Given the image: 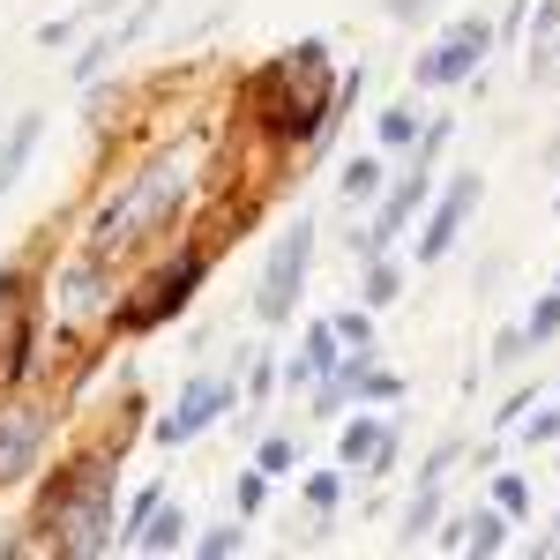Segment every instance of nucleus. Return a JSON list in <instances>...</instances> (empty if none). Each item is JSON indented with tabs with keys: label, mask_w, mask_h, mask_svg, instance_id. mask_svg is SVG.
I'll use <instances>...</instances> for the list:
<instances>
[{
	"label": "nucleus",
	"mask_w": 560,
	"mask_h": 560,
	"mask_svg": "<svg viewBox=\"0 0 560 560\" xmlns=\"http://www.w3.org/2000/svg\"><path fill=\"white\" fill-rule=\"evenodd\" d=\"M255 105H261V128L269 135H284V142H322V135L345 120V113H337V75H329V45L306 38V45H292L277 68H261Z\"/></svg>",
	"instance_id": "nucleus-1"
},
{
	"label": "nucleus",
	"mask_w": 560,
	"mask_h": 560,
	"mask_svg": "<svg viewBox=\"0 0 560 560\" xmlns=\"http://www.w3.org/2000/svg\"><path fill=\"white\" fill-rule=\"evenodd\" d=\"M179 195H187V165L179 158H158V165H142V173L97 210V224H90V255H128L142 232H158L165 217L179 210Z\"/></svg>",
	"instance_id": "nucleus-2"
},
{
	"label": "nucleus",
	"mask_w": 560,
	"mask_h": 560,
	"mask_svg": "<svg viewBox=\"0 0 560 560\" xmlns=\"http://www.w3.org/2000/svg\"><path fill=\"white\" fill-rule=\"evenodd\" d=\"M38 523L52 530L60 553H105V523H113V464H75L45 493Z\"/></svg>",
	"instance_id": "nucleus-3"
},
{
	"label": "nucleus",
	"mask_w": 560,
	"mask_h": 560,
	"mask_svg": "<svg viewBox=\"0 0 560 560\" xmlns=\"http://www.w3.org/2000/svg\"><path fill=\"white\" fill-rule=\"evenodd\" d=\"M306 261H314V224H306V217H292V224H284V240L269 247V269H261V292H255V314H261V322H284V314L300 306Z\"/></svg>",
	"instance_id": "nucleus-4"
},
{
	"label": "nucleus",
	"mask_w": 560,
	"mask_h": 560,
	"mask_svg": "<svg viewBox=\"0 0 560 560\" xmlns=\"http://www.w3.org/2000/svg\"><path fill=\"white\" fill-rule=\"evenodd\" d=\"M486 52H493V23H478V15H471V23H456V31H448V38L419 60V83H427V90L464 83V75H478V68H486Z\"/></svg>",
	"instance_id": "nucleus-5"
},
{
	"label": "nucleus",
	"mask_w": 560,
	"mask_h": 560,
	"mask_svg": "<svg viewBox=\"0 0 560 560\" xmlns=\"http://www.w3.org/2000/svg\"><path fill=\"white\" fill-rule=\"evenodd\" d=\"M232 404H240V388H232V374H195V382L179 388L173 419L158 427V441H165V448H179V441H195V433L210 427V419H224Z\"/></svg>",
	"instance_id": "nucleus-6"
},
{
	"label": "nucleus",
	"mask_w": 560,
	"mask_h": 560,
	"mask_svg": "<svg viewBox=\"0 0 560 560\" xmlns=\"http://www.w3.org/2000/svg\"><path fill=\"white\" fill-rule=\"evenodd\" d=\"M202 269H210V261H202L195 247H187V255H179L173 269H158V277L142 284V300H135L128 314H120V322H128V329H158V322H173L179 306H187V292L202 284Z\"/></svg>",
	"instance_id": "nucleus-7"
},
{
	"label": "nucleus",
	"mask_w": 560,
	"mask_h": 560,
	"mask_svg": "<svg viewBox=\"0 0 560 560\" xmlns=\"http://www.w3.org/2000/svg\"><path fill=\"white\" fill-rule=\"evenodd\" d=\"M478 195H486V179H478V173H464V179H448V187H441L427 232H419V261H441L448 247H456V224L478 210Z\"/></svg>",
	"instance_id": "nucleus-8"
},
{
	"label": "nucleus",
	"mask_w": 560,
	"mask_h": 560,
	"mask_svg": "<svg viewBox=\"0 0 560 560\" xmlns=\"http://www.w3.org/2000/svg\"><path fill=\"white\" fill-rule=\"evenodd\" d=\"M419 202H427V165H404V179L388 187L382 217H374V232L359 240V255H366V261H374V255H388V247H396V232L411 224V210H419Z\"/></svg>",
	"instance_id": "nucleus-9"
},
{
	"label": "nucleus",
	"mask_w": 560,
	"mask_h": 560,
	"mask_svg": "<svg viewBox=\"0 0 560 560\" xmlns=\"http://www.w3.org/2000/svg\"><path fill=\"white\" fill-rule=\"evenodd\" d=\"M45 448V419L38 411H0V486H15V478L38 464Z\"/></svg>",
	"instance_id": "nucleus-10"
},
{
	"label": "nucleus",
	"mask_w": 560,
	"mask_h": 560,
	"mask_svg": "<svg viewBox=\"0 0 560 560\" xmlns=\"http://www.w3.org/2000/svg\"><path fill=\"white\" fill-rule=\"evenodd\" d=\"M388 456H396V427L388 419H351L345 427V448H337L345 471H382Z\"/></svg>",
	"instance_id": "nucleus-11"
},
{
	"label": "nucleus",
	"mask_w": 560,
	"mask_h": 560,
	"mask_svg": "<svg viewBox=\"0 0 560 560\" xmlns=\"http://www.w3.org/2000/svg\"><path fill=\"white\" fill-rule=\"evenodd\" d=\"M448 546H464V553H501V546H509V509L493 501V509H478V516L448 523Z\"/></svg>",
	"instance_id": "nucleus-12"
},
{
	"label": "nucleus",
	"mask_w": 560,
	"mask_h": 560,
	"mask_svg": "<svg viewBox=\"0 0 560 560\" xmlns=\"http://www.w3.org/2000/svg\"><path fill=\"white\" fill-rule=\"evenodd\" d=\"M173 546H179V509L150 501V516L135 523V553H173Z\"/></svg>",
	"instance_id": "nucleus-13"
},
{
	"label": "nucleus",
	"mask_w": 560,
	"mask_h": 560,
	"mask_svg": "<svg viewBox=\"0 0 560 560\" xmlns=\"http://www.w3.org/2000/svg\"><path fill=\"white\" fill-rule=\"evenodd\" d=\"M337 359H345V351H337V322H314V329H306V359L292 366V382H314V374H337Z\"/></svg>",
	"instance_id": "nucleus-14"
},
{
	"label": "nucleus",
	"mask_w": 560,
	"mask_h": 560,
	"mask_svg": "<svg viewBox=\"0 0 560 560\" xmlns=\"http://www.w3.org/2000/svg\"><path fill=\"white\" fill-rule=\"evenodd\" d=\"M97 261L105 255H83L68 269V284H60V306H68V314H90V306H97Z\"/></svg>",
	"instance_id": "nucleus-15"
},
{
	"label": "nucleus",
	"mask_w": 560,
	"mask_h": 560,
	"mask_svg": "<svg viewBox=\"0 0 560 560\" xmlns=\"http://www.w3.org/2000/svg\"><path fill=\"white\" fill-rule=\"evenodd\" d=\"M419 105H388L382 113V150H419Z\"/></svg>",
	"instance_id": "nucleus-16"
},
{
	"label": "nucleus",
	"mask_w": 560,
	"mask_h": 560,
	"mask_svg": "<svg viewBox=\"0 0 560 560\" xmlns=\"http://www.w3.org/2000/svg\"><path fill=\"white\" fill-rule=\"evenodd\" d=\"M382 158H351L345 165V202H374V195H382Z\"/></svg>",
	"instance_id": "nucleus-17"
},
{
	"label": "nucleus",
	"mask_w": 560,
	"mask_h": 560,
	"mask_svg": "<svg viewBox=\"0 0 560 560\" xmlns=\"http://www.w3.org/2000/svg\"><path fill=\"white\" fill-rule=\"evenodd\" d=\"M404 300V277L388 269V255H374V277H366V306H396Z\"/></svg>",
	"instance_id": "nucleus-18"
},
{
	"label": "nucleus",
	"mask_w": 560,
	"mask_h": 560,
	"mask_svg": "<svg viewBox=\"0 0 560 560\" xmlns=\"http://www.w3.org/2000/svg\"><path fill=\"white\" fill-rule=\"evenodd\" d=\"M523 337H530V345H553V337H560V292H553V300H538V306H530Z\"/></svg>",
	"instance_id": "nucleus-19"
},
{
	"label": "nucleus",
	"mask_w": 560,
	"mask_h": 560,
	"mask_svg": "<svg viewBox=\"0 0 560 560\" xmlns=\"http://www.w3.org/2000/svg\"><path fill=\"white\" fill-rule=\"evenodd\" d=\"M292 464H300V448H292L284 433H269V441H261V478H284Z\"/></svg>",
	"instance_id": "nucleus-20"
},
{
	"label": "nucleus",
	"mask_w": 560,
	"mask_h": 560,
	"mask_svg": "<svg viewBox=\"0 0 560 560\" xmlns=\"http://www.w3.org/2000/svg\"><path fill=\"white\" fill-rule=\"evenodd\" d=\"M337 471H345V464H337ZM337 471H314L306 478V501H314V516H329V509H337V493H345V478Z\"/></svg>",
	"instance_id": "nucleus-21"
},
{
	"label": "nucleus",
	"mask_w": 560,
	"mask_h": 560,
	"mask_svg": "<svg viewBox=\"0 0 560 560\" xmlns=\"http://www.w3.org/2000/svg\"><path fill=\"white\" fill-rule=\"evenodd\" d=\"M493 501H501L509 516H530V486H523L516 471H501V478H493Z\"/></svg>",
	"instance_id": "nucleus-22"
},
{
	"label": "nucleus",
	"mask_w": 560,
	"mask_h": 560,
	"mask_svg": "<svg viewBox=\"0 0 560 560\" xmlns=\"http://www.w3.org/2000/svg\"><path fill=\"white\" fill-rule=\"evenodd\" d=\"M337 345H351V351H374V322H366V314H337Z\"/></svg>",
	"instance_id": "nucleus-23"
},
{
	"label": "nucleus",
	"mask_w": 560,
	"mask_h": 560,
	"mask_svg": "<svg viewBox=\"0 0 560 560\" xmlns=\"http://www.w3.org/2000/svg\"><path fill=\"white\" fill-rule=\"evenodd\" d=\"M15 306H23V277H15V269H0V329L15 322Z\"/></svg>",
	"instance_id": "nucleus-24"
},
{
	"label": "nucleus",
	"mask_w": 560,
	"mask_h": 560,
	"mask_svg": "<svg viewBox=\"0 0 560 560\" xmlns=\"http://www.w3.org/2000/svg\"><path fill=\"white\" fill-rule=\"evenodd\" d=\"M202 553H210V560H224V553H240V530H232V523H224V530H210V538H202Z\"/></svg>",
	"instance_id": "nucleus-25"
},
{
	"label": "nucleus",
	"mask_w": 560,
	"mask_h": 560,
	"mask_svg": "<svg viewBox=\"0 0 560 560\" xmlns=\"http://www.w3.org/2000/svg\"><path fill=\"white\" fill-rule=\"evenodd\" d=\"M388 15H396V23H419V15H427V0H382Z\"/></svg>",
	"instance_id": "nucleus-26"
},
{
	"label": "nucleus",
	"mask_w": 560,
	"mask_h": 560,
	"mask_svg": "<svg viewBox=\"0 0 560 560\" xmlns=\"http://www.w3.org/2000/svg\"><path fill=\"white\" fill-rule=\"evenodd\" d=\"M553 210H560V195H553Z\"/></svg>",
	"instance_id": "nucleus-27"
},
{
	"label": "nucleus",
	"mask_w": 560,
	"mask_h": 560,
	"mask_svg": "<svg viewBox=\"0 0 560 560\" xmlns=\"http://www.w3.org/2000/svg\"><path fill=\"white\" fill-rule=\"evenodd\" d=\"M553 284H560V277H553Z\"/></svg>",
	"instance_id": "nucleus-28"
}]
</instances>
